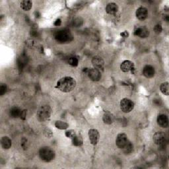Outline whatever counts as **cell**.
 I'll list each match as a JSON object with an SVG mask.
<instances>
[{"label":"cell","mask_w":169,"mask_h":169,"mask_svg":"<svg viewBox=\"0 0 169 169\" xmlns=\"http://www.w3.org/2000/svg\"><path fill=\"white\" fill-rule=\"evenodd\" d=\"M76 86V81L71 77H64L57 82L56 88L63 92H69L73 91Z\"/></svg>","instance_id":"cell-1"},{"label":"cell","mask_w":169,"mask_h":169,"mask_svg":"<svg viewBox=\"0 0 169 169\" xmlns=\"http://www.w3.org/2000/svg\"><path fill=\"white\" fill-rule=\"evenodd\" d=\"M39 156L43 161L50 162L55 158V152L48 147H44L40 149Z\"/></svg>","instance_id":"cell-2"},{"label":"cell","mask_w":169,"mask_h":169,"mask_svg":"<svg viewBox=\"0 0 169 169\" xmlns=\"http://www.w3.org/2000/svg\"><path fill=\"white\" fill-rule=\"evenodd\" d=\"M52 109L49 105H43L37 112V118L40 122H45L51 116Z\"/></svg>","instance_id":"cell-3"},{"label":"cell","mask_w":169,"mask_h":169,"mask_svg":"<svg viewBox=\"0 0 169 169\" xmlns=\"http://www.w3.org/2000/svg\"><path fill=\"white\" fill-rule=\"evenodd\" d=\"M134 103L128 98H123L120 101V108L124 113H129L134 108Z\"/></svg>","instance_id":"cell-4"},{"label":"cell","mask_w":169,"mask_h":169,"mask_svg":"<svg viewBox=\"0 0 169 169\" xmlns=\"http://www.w3.org/2000/svg\"><path fill=\"white\" fill-rule=\"evenodd\" d=\"M153 142L156 145H157L161 148H164V146L166 143V138L163 132H156L153 135Z\"/></svg>","instance_id":"cell-5"},{"label":"cell","mask_w":169,"mask_h":169,"mask_svg":"<svg viewBox=\"0 0 169 169\" xmlns=\"http://www.w3.org/2000/svg\"><path fill=\"white\" fill-rule=\"evenodd\" d=\"M71 34L68 31H59L56 35V39L60 42H68L71 39Z\"/></svg>","instance_id":"cell-6"},{"label":"cell","mask_w":169,"mask_h":169,"mask_svg":"<svg viewBox=\"0 0 169 169\" xmlns=\"http://www.w3.org/2000/svg\"><path fill=\"white\" fill-rule=\"evenodd\" d=\"M128 141H129L127 139V136L125 133H122L118 135L116 139V144L118 148L123 149Z\"/></svg>","instance_id":"cell-7"},{"label":"cell","mask_w":169,"mask_h":169,"mask_svg":"<svg viewBox=\"0 0 169 169\" xmlns=\"http://www.w3.org/2000/svg\"><path fill=\"white\" fill-rule=\"evenodd\" d=\"M88 135L89 139H90V141L92 143V145H97L98 140H99V138H100V135L99 133H98V130H95V129H91L89 130L88 132Z\"/></svg>","instance_id":"cell-8"},{"label":"cell","mask_w":169,"mask_h":169,"mask_svg":"<svg viewBox=\"0 0 169 169\" xmlns=\"http://www.w3.org/2000/svg\"><path fill=\"white\" fill-rule=\"evenodd\" d=\"M87 74L89 77L93 81H98L101 79V73L99 71V70L96 68L89 69L87 71Z\"/></svg>","instance_id":"cell-9"},{"label":"cell","mask_w":169,"mask_h":169,"mask_svg":"<svg viewBox=\"0 0 169 169\" xmlns=\"http://www.w3.org/2000/svg\"><path fill=\"white\" fill-rule=\"evenodd\" d=\"M136 17L140 21H144L146 19V18L147 17L148 15V11L147 9L145 7H139L136 11Z\"/></svg>","instance_id":"cell-10"},{"label":"cell","mask_w":169,"mask_h":169,"mask_svg":"<svg viewBox=\"0 0 169 169\" xmlns=\"http://www.w3.org/2000/svg\"><path fill=\"white\" fill-rule=\"evenodd\" d=\"M134 34L140 38H147L149 35V30L145 27H138L135 30Z\"/></svg>","instance_id":"cell-11"},{"label":"cell","mask_w":169,"mask_h":169,"mask_svg":"<svg viewBox=\"0 0 169 169\" xmlns=\"http://www.w3.org/2000/svg\"><path fill=\"white\" fill-rule=\"evenodd\" d=\"M155 69L153 66L150 65H147L144 67L143 70V73L145 77L152 78L155 75Z\"/></svg>","instance_id":"cell-12"},{"label":"cell","mask_w":169,"mask_h":169,"mask_svg":"<svg viewBox=\"0 0 169 169\" xmlns=\"http://www.w3.org/2000/svg\"><path fill=\"white\" fill-rule=\"evenodd\" d=\"M134 68V64L130 60H125L120 65V69L123 72H128Z\"/></svg>","instance_id":"cell-13"},{"label":"cell","mask_w":169,"mask_h":169,"mask_svg":"<svg viewBox=\"0 0 169 169\" xmlns=\"http://www.w3.org/2000/svg\"><path fill=\"white\" fill-rule=\"evenodd\" d=\"M157 124L161 127H167L168 126V117L165 114H159L157 117Z\"/></svg>","instance_id":"cell-14"},{"label":"cell","mask_w":169,"mask_h":169,"mask_svg":"<svg viewBox=\"0 0 169 169\" xmlns=\"http://www.w3.org/2000/svg\"><path fill=\"white\" fill-rule=\"evenodd\" d=\"M106 11L108 14L115 15L118 11V7L115 3H110L106 5Z\"/></svg>","instance_id":"cell-15"},{"label":"cell","mask_w":169,"mask_h":169,"mask_svg":"<svg viewBox=\"0 0 169 169\" xmlns=\"http://www.w3.org/2000/svg\"><path fill=\"white\" fill-rule=\"evenodd\" d=\"M92 65L96 69H98L103 68L104 66V61L102 58L99 56H95L92 60Z\"/></svg>","instance_id":"cell-16"},{"label":"cell","mask_w":169,"mask_h":169,"mask_svg":"<svg viewBox=\"0 0 169 169\" xmlns=\"http://www.w3.org/2000/svg\"><path fill=\"white\" fill-rule=\"evenodd\" d=\"M21 112H22V111L17 106H13L10 109V111H9V114H10V116L12 118H17L21 116Z\"/></svg>","instance_id":"cell-17"},{"label":"cell","mask_w":169,"mask_h":169,"mask_svg":"<svg viewBox=\"0 0 169 169\" xmlns=\"http://www.w3.org/2000/svg\"><path fill=\"white\" fill-rule=\"evenodd\" d=\"M1 145L2 148L8 149L11 147V140L8 137H3L1 139Z\"/></svg>","instance_id":"cell-18"},{"label":"cell","mask_w":169,"mask_h":169,"mask_svg":"<svg viewBox=\"0 0 169 169\" xmlns=\"http://www.w3.org/2000/svg\"><path fill=\"white\" fill-rule=\"evenodd\" d=\"M103 122L106 124H112L114 120V116L110 112H106L104 113L103 118Z\"/></svg>","instance_id":"cell-19"},{"label":"cell","mask_w":169,"mask_h":169,"mask_svg":"<svg viewBox=\"0 0 169 169\" xmlns=\"http://www.w3.org/2000/svg\"><path fill=\"white\" fill-rule=\"evenodd\" d=\"M33 7V3L31 1H23L21 3V7L24 11H29Z\"/></svg>","instance_id":"cell-20"},{"label":"cell","mask_w":169,"mask_h":169,"mask_svg":"<svg viewBox=\"0 0 169 169\" xmlns=\"http://www.w3.org/2000/svg\"><path fill=\"white\" fill-rule=\"evenodd\" d=\"M71 140L73 145L75 146H81L83 144V138L80 134L76 135Z\"/></svg>","instance_id":"cell-21"},{"label":"cell","mask_w":169,"mask_h":169,"mask_svg":"<svg viewBox=\"0 0 169 169\" xmlns=\"http://www.w3.org/2000/svg\"><path fill=\"white\" fill-rule=\"evenodd\" d=\"M55 126L60 130H66L69 127V124L65 122H63V121L58 120L55 123Z\"/></svg>","instance_id":"cell-22"},{"label":"cell","mask_w":169,"mask_h":169,"mask_svg":"<svg viewBox=\"0 0 169 169\" xmlns=\"http://www.w3.org/2000/svg\"><path fill=\"white\" fill-rule=\"evenodd\" d=\"M160 90L162 94H164L166 96H168L169 93V89H168V83L165 82L163 83H162L160 86Z\"/></svg>","instance_id":"cell-23"},{"label":"cell","mask_w":169,"mask_h":169,"mask_svg":"<svg viewBox=\"0 0 169 169\" xmlns=\"http://www.w3.org/2000/svg\"><path fill=\"white\" fill-rule=\"evenodd\" d=\"M123 149H124V152L126 154L130 153L132 152L133 150V145L131 143V142L128 141L127 144L126 145V146L123 148Z\"/></svg>","instance_id":"cell-24"},{"label":"cell","mask_w":169,"mask_h":169,"mask_svg":"<svg viewBox=\"0 0 169 169\" xmlns=\"http://www.w3.org/2000/svg\"><path fill=\"white\" fill-rule=\"evenodd\" d=\"M78 63H79V60L77 58L75 57H71L69 58L68 60V63L73 67H76L78 66Z\"/></svg>","instance_id":"cell-25"},{"label":"cell","mask_w":169,"mask_h":169,"mask_svg":"<svg viewBox=\"0 0 169 169\" xmlns=\"http://www.w3.org/2000/svg\"><path fill=\"white\" fill-rule=\"evenodd\" d=\"M66 136L67 137V138H70V139H73L74 137L77 135L76 134V132H75L74 130H68V131H66Z\"/></svg>","instance_id":"cell-26"},{"label":"cell","mask_w":169,"mask_h":169,"mask_svg":"<svg viewBox=\"0 0 169 169\" xmlns=\"http://www.w3.org/2000/svg\"><path fill=\"white\" fill-rule=\"evenodd\" d=\"M44 135H45L46 137L48 138H52V135H53V133L52 132V131H51L50 129L48 128H46L45 130H44Z\"/></svg>","instance_id":"cell-27"},{"label":"cell","mask_w":169,"mask_h":169,"mask_svg":"<svg viewBox=\"0 0 169 169\" xmlns=\"http://www.w3.org/2000/svg\"><path fill=\"white\" fill-rule=\"evenodd\" d=\"M6 91H7V86L5 84H1L0 86V95H1V96H3L5 93Z\"/></svg>","instance_id":"cell-28"},{"label":"cell","mask_w":169,"mask_h":169,"mask_svg":"<svg viewBox=\"0 0 169 169\" xmlns=\"http://www.w3.org/2000/svg\"><path fill=\"white\" fill-rule=\"evenodd\" d=\"M27 139L26 138H23L21 139V146L23 148V149H27Z\"/></svg>","instance_id":"cell-29"},{"label":"cell","mask_w":169,"mask_h":169,"mask_svg":"<svg viewBox=\"0 0 169 169\" xmlns=\"http://www.w3.org/2000/svg\"><path fill=\"white\" fill-rule=\"evenodd\" d=\"M154 31L156 34H160L162 32V27L161 25H155L154 27Z\"/></svg>","instance_id":"cell-30"},{"label":"cell","mask_w":169,"mask_h":169,"mask_svg":"<svg viewBox=\"0 0 169 169\" xmlns=\"http://www.w3.org/2000/svg\"><path fill=\"white\" fill-rule=\"evenodd\" d=\"M26 116H27V111L24 110L22 111V112H21V116L20 118L22 119V120H25V118H26Z\"/></svg>","instance_id":"cell-31"},{"label":"cell","mask_w":169,"mask_h":169,"mask_svg":"<svg viewBox=\"0 0 169 169\" xmlns=\"http://www.w3.org/2000/svg\"><path fill=\"white\" fill-rule=\"evenodd\" d=\"M120 35L124 38H127L129 36V33L127 31H124V32H123V33H121Z\"/></svg>","instance_id":"cell-32"},{"label":"cell","mask_w":169,"mask_h":169,"mask_svg":"<svg viewBox=\"0 0 169 169\" xmlns=\"http://www.w3.org/2000/svg\"><path fill=\"white\" fill-rule=\"evenodd\" d=\"M62 24V21L61 19H57L56 21H55V23H54V25L55 26H57V27H58V26H60Z\"/></svg>","instance_id":"cell-33"},{"label":"cell","mask_w":169,"mask_h":169,"mask_svg":"<svg viewBox=\"0 0 169 169\" xmlns=\"http://www.w3.org/2000/svg\"><path fill=\"white\" fill-rule=\"evenodd\" d=\"M153 103H154V104H156V105H160V104H161V101L160 100H154L153 101Z\"/></svg>","instance_id":"cell-34"}]
</instances>
